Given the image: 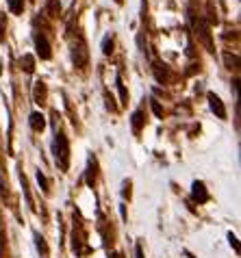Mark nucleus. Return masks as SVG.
<instances>
[{"instance_id":"3","label":"nucleus","mask_w":241,"mask_h":258,"mask_svg":"<svg viewBox=\"0 0 241 258\" xmlns=\"http://www.w3.org/2000/svg\"><path fill=\"white\" fill-rule=\"evenodd\" d=\"M87 59H89L87 46H85V41L81 37H76V41H72V61H74V66L76 68L87 66Z\"/></svg>"},{"instance_id":"1","label":"nucleus","mask_w":241,"mask_h":258,"mask_svg":"<svg viewBox=\"0 0 241 258\" xmlns=\"http://www.w3.org/2000/svg\"><path fill=\"white\" fill-rule=\"evenodd\" d=\"M52 154H54V163L61 171H66L70 167V143L68 137L63 133H56L54 135V141H52Z\"/></svg>"},{"instance_id":"14","label":"nucleus","mask_w":241,"mask_h":258,"mask_svg":"<svg viewBox=\"0 0 241 258\" xmlns=\"http://www.w3.org/2000/svg\"><path fill=\"white\" fill-rule=\"evenodd\" d=\"M35 243H37V249H39V254L41 256H48V245H46V241H44V236H41V234H37V232H35Z\"/></svg>"},{"instance_id":"21","label":"nucleus","mask_w":241,"mask_h":258,"mask_svg":"<svg viewBox=\"0 0 241 258\" xmlns=\"http://www.w3.org/2000/svg\"><path fill=\"white\" fill-rule=\"evenodd\" d=\"M0 72H3V61H0Z\"/></svg>"},{"instance_id":"4","label":"nucleus","mask_w":241,"mask_h":258,"mask_svg":"<svg viewBox=\"0 0 241 258\" xmlns=\"http://www.w3.org/2000/svg\"><path fill=\"white\" fill-rule=\"evenodd\" d=\"M35 48H37V54L41 59H50V44H48V39L44 35H35Z\"/></svg>"},{"instance_id":"20","label":"nucleus","mask_w":241,"mask_h":258,"mask_svg":"<svg viewBox=\"0 0 241 258\" xmlns=\"http://www.w3.org/2000/svg\"><path fill=\"white\" fill-rule=\"evenodd\" d=\"M135 254H137V258H144V249H141V245H135Z\"/></svg>"},{"instance_id":"2","label":"nucleus","mask_w":241,"mask_h":258,"mask_svg":"<svg viewBox=\"0 0 241 258\" xmlns=\"http://www.w3.org/2000/svg\"><path fill=\"white\" fill-rule=\"evenodd\" d=\"M189 22H191V26H194V31H196L198 37H200L202 44L209 50H213V41H211V24L207 22V20H202L200 16H196L191 9H189Z\"/></svg>"},{"instance_id":"6","label":"nucleus","mask_w":241,"mask_h":258,"mask_svg":"<svg viewBox=\"0 0 241 258\" xmlns=\"http://www.w3.org/2000/svg\"><path fill=\"white\" fill-rule=\"evenodd\" d=\"M191 196H194V200L196 202H207L209 200V193H207V189H204V182H200V180H196L194 182V187H191Z\"/></svg>"},{"instance_id":"10","label":"nucleus","mask_w":241,"mask_h":258,"mask_svg":"<svg viewBox=\"0 0 241 258\" xmlns=\"http://www.w3.org/2000/svg\"><path fill=\"white\" fill-rule=\"evenodd\" d=\"M20 68H22V72H26V74H33L35 70V59L31 54H24L22 59H20Z\"/></svg>"},{"instance_id":"11","label":"nucleus","mask_w":241,"mask_h":258,"mask_svg":"<svg viewBox=\"0 0 241 258\" xmlns=\"http://www.w3.org/2000/svg\"><path fill=\"white\" fill-rule=\"evenodd\" d=\"M7 5H9V11L13 16H20L24 11V0H7Z\"/></svg>"},{"instance_id":"17","label":"nucleus","mask_w":241,"mask_h":258,"mask_svg":"<svg viewBox=\"0 0 241 258\" xmlns=\"http://www.w3.org/2000/svg\"><path fill=\"white\" fill-rule=\"evenodd\" d=\"M37 182H39V187H41V189H44V193H48V180H46V176H44V174H41V171H39V174H37Z\"/></svg>"},{"instance_id":"19","label":"nucleus","mask_w":241,"mask_h":258,"mask_svg":"<svg viewBox=\"0 0 241 258\" xmlns=\"http://www.w3.org/2000/svg\"><path fill=\"white\" fill-rule=\"evenodd\" d=\"M228 241H230V245H232V247H235V249H239V243H237V236H235V234H232V232L228 234Z\"/></svg>"},{"instance_id":"15","label":"nucleus","mask_w":241,"mask_h":258,"mask_svg":"<svg viewBox=\"0 0 241 258\" xmlns=\"http://www.w3.org/2000/svg\"><path fill=\"white\" fill-rule=\"evenodd\" d=\"M102 52L107 54V56L113 52V39H111V35H107V37L102 39Z\"/></svg>"},{"instance_id":"12","label":"nucleus","mask_w":241,"mask_h":258,"mask_svg":"<svg viewBox=\"0 0 241 258\" xmlns=\"http://www.w3.org/2000/svg\"><path fill=\"white\" fill-rule=\"evenodd\" d=\"M141 126H144V113H141V111H135L133 113V131L135 133H141Z\"/></svg>"},{"instance_id":"7","label":"nucleus","mask_w":241,"mask_h":258,"mask_svg":"<svg viewBox=\"0 0 241 258\" xmlns=\"http://www.w3.org/2000/svg\"><path fill=\"white\" fill-rule=\"evenodd\" d=\"M28 124H31L33 131L41 133V131H44V128H46V117L41 115L39 111H35V113H31V117H28Z\"/></svg>"},{"instance_id":"5","label":"nucleus","mask_w":241,"mask_h":258,"mask_svg":"<svg viewBox=\"0 0 241 258\" xmlns=\"http://www.w3.org/2000/svg\"><path fill=\"white\" fill-rule=\"evenodd\" d=\"M209 104H211V111H213L219 119H226V109H224V102L219 100V96L209 94Z\"/></svg>"},{"instance_id":"18","label":"nucleus","mask_w":241,"mask_h":258,"mask_svg":"<svg viewBox=\"0 0 241 258\" xmlns=\"http://www.w3.org/2000/svg\"><path fill=\"white\" fill-rule=\"evenodd\" d=\"M152 109H154V115H157V117H163V109L159 106V102H152Z\"/></svg>"},{"instance_id":"13","label":"nucleus","mask_w":241,"mask_h":258,"mask_svg":"<svg viewBox=\"0 0 241 258\" xmlns=\"http://www.w3.org/2000/svg\"><path fill=\"white\" fill-rule=\"evenodd\" d=\"M224 61H226V66H228V70H237V68H239V56H237V54L226 52V54H224Z\"/></svg>"},{"instance_id":"16","label":"nucleus","mask_w":241,"mask_h":258,"mask_svg":"<svg viewBox=\"0 0 241 258\" xmlns=\"http://www.w3.org/2000/svg\"><path fill=\"white\" fill-rule=\"evenodd\" d=\"M115 85L119 89V96H122V102H126V100H129V94H126V87L122 85V78H119V76H115Z\"/></svg>"},{"instance_id":"9","label":"nucleus","mask_w":241,"mask_h":258,"mask_svg":"<svg viewBox=\"0 0 241 258\" xmlns=\"http://www.w3.org/2000/svg\"><path fill=\"white\" fill-rule=\"evenodd\" d=\"M154 76H157V81L159 83H167V78H169V72H167V66H161V63H154Z\"/></svg>"},{"instance_id":"8","label":"nucleus","mask_w":241,"mask_h":258,"mask_svg":"<svg viewBox=\"0 0 241 258\" xmlns=\"http://www.w3.org/2000/svg\"><path fill=\"white\" fill-rule=\"evenodd\" d=\"M33 98H35V102L37 104H44V100H46V85L44 83H35V91H33Z\"/></svg>"},{"instance_id":"22","label":"nucleus","mask_w":241,"mask_h":258,"mask_svg":"<svg viewBox=\"0 0 241 258\" xmlns=\"http://www.w3.org/2000/svg\"><path fill=\"white\" fill-rule=\"evenodd\" d=\"M115 3H117V5H122V0H115Z\"/></svg>"}]
</instances>
